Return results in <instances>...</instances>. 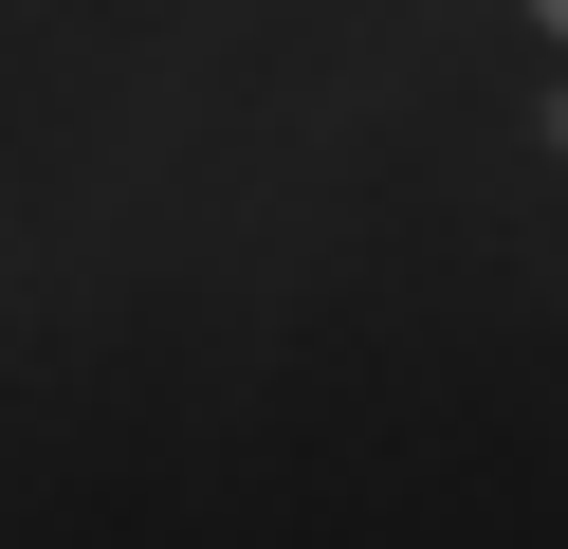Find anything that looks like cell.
I'll return each mask as SVG.
<instances>
[{"instance_id": "1", "label": "cell", "mask_w": 568, "mask_h": 549, "mask_svg": "<svg viewBox=\"0 0 568 549\" xmlns=\"http://www.w3.org/2000/svg\"><path fill=\"white\" fill-rule=\"evenodd\" d=\"M550 146H568V92H550Z\"/></svg>"}]
</instances>
